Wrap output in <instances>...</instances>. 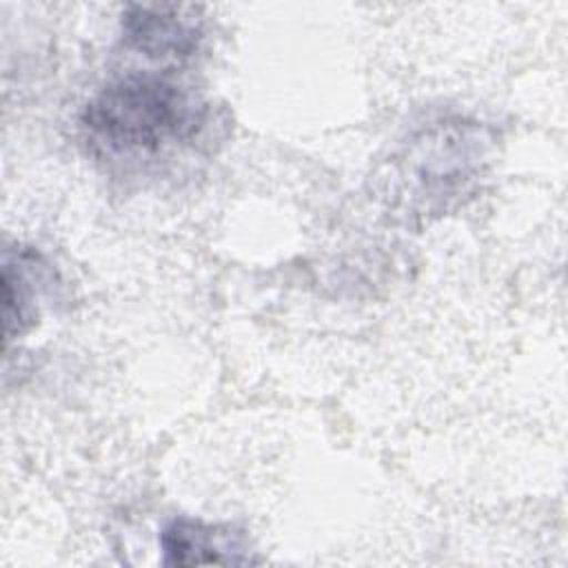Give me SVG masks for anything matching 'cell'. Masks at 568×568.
I'll return each mask as SVG.
<instances>
[{
  "label": "cell",
  "instance_id": "1",
  "mask_svg": "<svg viewBox=\"0 0 568 568\" xmlns=\"http://www.w3.org/2000/svg\"><path fill=\"white\" fill-rule=\"evenodd\" d=\"M209 104L171 75L124 73L82 106L80 131L87 149L106 162H151L193 142Z\"/></svg>",
  "mask_w": 568,
  "mask_h": 568
},
{
  "label": "cell",
  "instance_id": "2",
  "mask_svg": "<svg viewBox=\"0 0 568 568\" xmlns=\"http://www.w3.org/2000/svg\"><path fill=\"white\" fill-rule=\"evenodd\" d=\"M164 566L253 564L248 544L240 530L226 524H209L195 517H173L160 532Z\"/></svg>",
  "mask_w": 568,
  "mask_h": 568
},
{
  "label": "cell",
  "instance_id": "3",
  "mask_svg": "<svg viewBox=\"0 0 568 568\" xmlns=\"http://www.w3.org/2000/svg\"><path fill=\"white\" fill-rule=\"evenodd\" d=\"M122 36L129 49L151 60L182 62L200 44V29L178 7H129L122 13Z\"/></svg>",
  "mask_w": 568,
  "mask_h": 568
},
{
  "label": "cell",
  "instance_id": "4",
  "mask_svg": "<svg viewBox=\"0 0 568 568\" xmlns=\"http://www.w3.org/2000/svg\"><path fill=\"white\" fill-rule=\"evenodd\" d=\"M40 260L36 253L18 251L2 260V331L4 342L27 333L36 320Z\"/></svg>",
  "mask_w": 568,
  "mask_h": 568
}]
</instances>
